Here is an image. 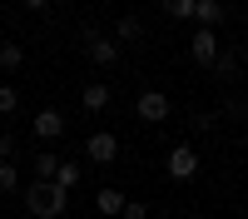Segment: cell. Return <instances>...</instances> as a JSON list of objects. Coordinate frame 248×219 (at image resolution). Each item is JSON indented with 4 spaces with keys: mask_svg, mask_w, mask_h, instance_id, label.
Instances as JSON below:
<instances>
[{
    "mask_svg": "<svg viewBox=\"0 0 248 219\" xmlns=\"http://www.w3.org/2000/svg\"><path fill=\"white\" fill-rule=\"evenodd\" d=\"M20 194H25V214L30 219H60L70 209V194L55 179H30V185H20Z\"/></svg>",
    "mask_w": 248,
    "mask_h": 219,
    "instance_id": "6da1fadb",
    "label": "cell"
},
{
    "mask_svg": "<svg viewBox=\"0 0 248 219\" xmlns=\"http://www.w3.org/2000/svg\"><path fill=\"white\" fill-rule=\"evenodd\" d=\"M164 174H169L174 185H189V179H199V150H194V145H174L169 159H164Z\"/></svg>",
    "mask_w": 248,
    "mask_h": 219,
    "instance_id": "7a4b0ae2",
    "label": "cell"
},
{
    "mask_svg": "<svg viewBox=\"0 0 248 219\" xmlns=\"http://www.w3.org/2000/svg\"><path fill=\"white\" fill-rule=\"evenodd\" d=\"M134 115L144 119V125H164V119L174 115V100L164 95V90H144V95L134 100Z\"/></svg>",
    "mask_w": 248,
    "mask_h": 219,
    "instance_id": "3957f363",
    "label": "cell"
},
{
    "mask_svg": "<svg viewBox=\"0 0 248 219\" xmlns=\"http://www.w3.org/2000/svg\"><path fill=\"white\" fill-rule=\"evenodd\" d=\"M85 154H90V165H114L119 159V135H109V130L85 135Z\"/></svg>",
    "mask_w": 248,
    "mask_h": 219,
    "instance_id": "277c9868",
    "label": "cell"
},
{
    "mask_svg": "<svg viewBox=\"0 0 248 219\" xmlns=\"http://www.w3.org/2000/svg\"><path fill=\"white\" fill-rule=\"evenodd\" d=\"M85 50H90V65H99V70L119 65V45H114L109 35H99V30H90V35H85Z\"/></svg>",
    "mask_w": 248,
    "mask_h": 219,
    "instance_id": "5b68a950",
    "label": "cell"
},
{
    "mask_svg": "<svg viewBox=\"0 0 248 219\" xmlns=\"http://www.w3.org/2000/svg\"><path fill=\"white\" fill-rule=\"evenodd\" d=\"M189 60L209 70L214 60H218V30H194V35H189Z\"/></svg>",
    "mask_w": 248,
    "mask_h": 219,
    "instance_id": "8992f818",
    "label": "cell"
},
{
    "mask_svg": "<svg viewBox=\"0 0 248 219\" xmlns=\"http://www.w3.org/2000/svg\"><path fill=\"white\" fill-rule=\"evenodd\" d=\"M30 130L45 139V145H55V139H65V115H60V110H40Z\"/></svg>",
    "mask_w": 248,
    "mask_h": 219,
    "instance_id": "52a82bcc",
    "label": "cell"
},
{
    "mask_svg": "<svg viewBox=\"0 0 248 219\" xmlns=\"http://www.w3.org/2000/svg\"><path fill=\"white\" fill-rule=\"evenodd\" d=\"M194 20H199V30H218L223 20H229V5H223V0H199Z\"/></svg>",
    "mask_w": 248,
    "mask_h": 219,
    "instance_id": "ba28073f",
    "label": "cell"
},
{
    "mask_svg": "<svg viewBox=\"0 0 248 219\" xmlns=\"http://www.w3.org/2000/svg\"><path fill=\"white\" fill-rule=\"evenodd\" d=\"M79 105H85L90 115H99V110H109V85H105V80H90V85L79 90Z\"/></svg>",
    "mask_w": 248,
    "mask_h": 219,
    "instance_id": "9c48e42d",
    "label": "cell"
},
{
    "mask_svg": "<svg viewBox=\"0 0 248 219\" xmlns=\"http://www.w3.org/2000/svg\"><path fill=\"white\" fill-rule=\"evenodd\" d=\"M109 40H114V45H134V40H144V20H139V15H119Z\"/></svg>",
    "mask_w": 248,
    "mask_h": 219,
    "instance_id": "30bf717a",
    "label": "cell"
},
{
    "mask_svg": "<svg viewBox=\"0 0 248 219\" xmlns=\"http://www.w3.org/2000/svg\"><path fill=\"white\" fill-rule=\"evenodd\" d=\"M79 179H85V165H79V159H60V165H55V185L65 189V194L79 185Z\"/></svg>",
    "mask_w": 248,
    "mask_h": 219,
    "instance_id": "8fae6325",
    "label": "cell"
},
{
    "mask_svg": "<svg viewBox=\"0 0 248 219\" xmlns=\"http://www.w3.org/2000/svg\"><path fill=\"white\" fill-rule=\"evenodd\" d=\"M218 80H238V50H218V60L209 65Z\"/></svg>",
    "mask_w": 248,
    "mask_h": 219,
    "instance_id": "7c38bea8",
    "label": "cell"
},
{
    "mask_svg": "<svg viewBox=\"0 0 248 219\" xmlns=\"http://www.w3.org/2000/svg\"><path fill=\"white\" fill-rule=\"evenodd\" d=\"M94 209H99V214H119V209H124V194L105 185V189H99V194H94Z\"/></svg>",
    "mask_w": 248,
    "mask_h": 219,
    "instance_id": "4fadbf2b",
    "label": "cell"
},
{
    "mask_svg": "<svg viewBox=\"0 0 248 219\" xmlns=\"http://www.w3.org/2000/svg\"><path fill=\"white\" fill-rule=\"evenodd\" d=\"M20 65H25V50L5 40V45H0V70H20Z\"/></svg>",
    "mask_w": 248,
    "mask_h": 219,
    "instance_id": "5bb4252c",
    "label": "cell"
},
{
    "mask_svg": "<svg viewBox=\"0 0 248 219\" xmlns=\"http://www.w3.org/2000/svg\"><path fill=\"white\" fill-rule=\"evenodd\" d=\"M20 189V169H15V159H0V194H10Z\"/></svg>",
    "mask_w": 248,
    "mask_h": 219,
    "instance_id": "9a60e30c",
    "label": "cell"
},
{
    "mask_svg": "<svg viewBox=\"0 0 248 219\" xmlns=\"http://www.w3.org/2000/svg\"><path fill=\"white\" fill-rule=\"evenodd\" d=\"M194 5H199V0H164V15H174V20H194Z\"/></svg>",
    "mask_w": 248,
    "mask_h": 219,
    "instance_id": "2e32d148",
    "label": "cell"
},
{
    "mask_svg": "<svg viewBox=\"0 0 248 219\" xmlns=\"http://www.w3.org/2000/svg\"><path fill=\"white\" fill-rule=\"evenodd\" d=\"M55 165H60L55 154H35V165H30L35 174H30V179H55Z\"/></svg>",
    "mask_w": 248,
    "mask_h": 219,
    "instance_id": "e0dca14e",
    "label": "cell"
},
{
    "mask_svg": "<svg viewBox=\"0 0 248 219\" xmlns=\"http://www.w3.org/2000/svg\"><path fill=\"white\" fill-rule=\"evenodd\" d=\"M20 110V90L15 85H0V115H15Z\"/></svg>",
    "mask_w": 248,
    "mask_h": 219,
    "instance_id": "ac0fdd59",
    "label": "cell"
},
{
    "mask_svg": "<svg viewBox=\"0 0 248 219\" xmlns=\"http://www.w3.org/2000/svg\"><path fill=\"white\" fill-rule=\"evenodd\" d=\"M119 219H149V204H139V199H124Z\"/></svg>",
    "mask_w": 248,
    "mask_h": 219,
    "instance_id": "d6986e66",
    "label": "cell"
},
{
    "mask_svg": "<svg viewBox=\"0 0 248 219\" xmlns=\"http://www.w3.org/2000/svg\"><path fill=\"white\" fill-rule=\"evenodd\" d=\"M223 115H229V119H233V115H243V119H248V105H243L238 95H223Z\"/></svg>",
    "mask_w": 248,
    "mask_h": 219,
    "instance_id": "ffe728a7",
    "label": "cell"
},
{
    "mask_svg": "<svg viewBox=\"0 0 248 219\" xmlns=\"http://www.w3.org/2000/svg\"><path fill=\"white\" fill-rule=\"evenodd\" d=\"M0 159H15V135H0Z\"/></svg>",
    "mask_w": 248,
    "mask_h": 219,
    "instance_id": "44dd1931",
    "label": "cell"
},
{
    "mask_svg": "<svg viewBox=\"0 0 248 219\" xmlns=\"http://www.w3.org/2000/svg\"><path fill=\"white\" fill-rule=\"evenodd\" d=\"M25 10H50V0H25Z\"/></svg>",
    "mask_w": 248,
    "mask_h": 219,
    "instance_id": "7402d4cb",
    "label": "cell"
},
{
    "mask_svg": "<svg viewBox=\"0 0 248 219\" xmlns=\"http://www.w3.org/2000/svg\"><path fill=\"white\" fill-rule=\"evenodd\" d=\"M238 65H248V45H243V50H238Z\"/></svg>",
    "mask_w": 248,
    "mask_h": 219,
    "instance_id": "603a6c76",
    "label": "cell"
},
{
    "mask_svg": "<svg viewBox=\"0 0 248 219\" xmlns=\"http://www.w3.org/2000/svg\"><path fill=\"white\" fill-rule=\"evenodd\" d=\"M25 219H30V214H25Z\"/></svg>",
    "mask_w": 248,
    "mask_h": 219,
    "instance_id": "cb8c5ba5",
    "label": "cell"
}]
</instances>
